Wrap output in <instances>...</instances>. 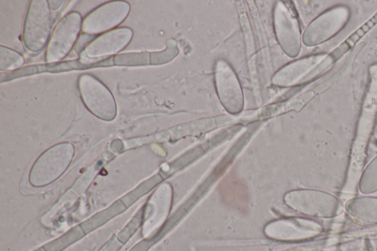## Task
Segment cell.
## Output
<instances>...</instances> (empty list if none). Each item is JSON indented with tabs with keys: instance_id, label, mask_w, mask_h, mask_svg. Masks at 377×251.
<instances>
[{
	"instance_id": "obj_1",
	"label": "cell",
	"mask_w": 377,
	"mask_h": 251,
	"mask_svg": "<svg viewBox=\"0 0 377 251\" xmlns=\"http://www.w3.org/2000/svg\"><path fill=\"white\" fill-rule=\"evenodd\" d=\"M74 155V147L62 144L43 154L34 165L29 182L35 187L49 185L64 174Z\"/></svg>"
},
{
	"instance_id": "obj_2",
	"label": "cell",
	"mask_w": 377,
	"mask_h": 251,
	"mask_svg": "<svg viewBox=\"0 0 377 251\" xmlns=\"http://www.w3.org/2000/svg\"><path fill=\"white\" fill-rule=\"evenodd\" d=\"M165 190V186L158 189L147 205L142 231L144 237H149L153 231L161 225L167 215L168 198L165 196L167 191Z\"/></svg>"
},
{
	"instance_id": "obj_3",
	"label": "cell",
	"mask_w": 377,
	"mask_h": 251,
	"mask_svg": "<svg viewBox=\"0 0 377 251\" xmlns=\"http://www.w3.org/2000/svg\"><path fill=\"white\" fill-rule=\"evenodd\" d=\"M377 24V13L367 22L359 27L349 39H347L341 46L331 53L335 59H338L347 51L352 48L355 44L364 37Z\"/></svg>"
}]
</instances>
